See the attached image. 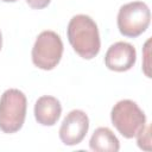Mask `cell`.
<instances>
[{
	"mask_svg": "<svg viewBox=\"0 0 152 152\" xmlns=\"http://www.w3.org/2000/svg\"><path fill=\"white\" fill-rule=\"evenodd\" d=\"M66 34L70 45L82 58L91 59L99 53L101 46L99 28L89 15H74L68 24Z\"/></svg>",
	"mask_w": 152,
	"mask_h": 152,
	"instance_id": "1",
	"label": "cell"
},
{
	"mask_svg": "<svg viewBox=\"0 0 152 152\" xmlns=\"http://www.w3.org/2000/svg\"><path fill=\"white\" fill-rule=\"evenodd\" d=\"M26 96L19 89H7L0 97V129L4 133L18 132L26 116Z\"/></svg>",
	"mask_w": 152,
	"mask_h": 152,
	"instance_id": "2",
	"label": "cell"
},
{
	"mask_svg": "<svg viewBox=\"0 0 152 152\" xmlns=\"http://www.w3.org/2000/svg\"><path fill=\"white\" fill-rule=\"evenodd\" d=\"M110 120L118 132L127 139L137 137L146 126L145 113L132 100H121L114 104L110 112Z\"/></svg>",
	"mask_w": 152,
	"mask_h": 152,
	"instance_id": "3",
	"label": "cell"
},
{
	"mask_svg": "<svg viewBox=\"0 0 152 152\" xmlns=\"http://www.w3.org/2000/svg\"><path fill=\"white\" fill-rule=\"evenodd\" d=\"M151 21L148 6L142 1H133L120 7L118 13V27L122 36L135 38L146 31Z\"/></svg>",
	"mask_w": 152,
	"mask_h": 152,
	"instance_id": "4",
	"label": "cell"
},
{
	"mask_svg": "<svg viewBox=\"0 0 152 152\" xmlns=\"http://www.w3.org/2000/svg\"><path fill=\"white\" fill-rule=\"evenodd\" d=\"M63 53L61 37L53 31H43L38 34L32 48V62L43 70H52L59 63Z\"/></svg>",
	"mask_w": 152,
	"mask_h": 152,
	"instance_id": "5",
	"label": "cell"
},
{
	"mask_svg": "<svg viewBox=\"0 0 152 152\" xmlns=\"http://www.w3.org/2000/svg\"><path fill=\"white\" fill-rule=\"evenodd\" d=\"M88 129V115L81 109H74L64 118L59 128V138L64 145L74 146L84 139Z\"/></svg>",
	"mask_w": 152,
	"mask_h": 152,
	"instance_id": "6",
	"label": "cell"
},
{
	"mask_svg": "<svg viewBox=\"0 0 152 152\" xmlns=\"http://www.w3.org/2000/svg\"><path fill=\"white\" fill-rule=\"evenodd\" d=\"M137 59L134 46L126 42H116L109 46L104 56V64L109 70L122 72L129 70Z\"/></svg>",
	"mask_w": 152,
	"mask_h": 152,
	"instance_id": "7",
	"label": "cell"
},
{
	"mask_svg": "<svg viewBox=\"0 0 152 152\" xmlns=\"http://www.w3.org/2000/svg\"><path fill=\"white\" fill-rule=\"evenodd\" d=\"M62 113L61 102L50 95L40 96L34 104V118L43 126H53Z\"/></svg>",
	"mask_w": 152,
	"mask_h": 152,
	"instance_id": "8",
	"label": "cell"
},
{
	"mask_svg": "<svg viewBox=\"0 0 152 152\" xmlns=\"http://www.w3.org/2000/svg\"><path fill=\"white\" fill-rule=\"evenodd\" d=\"M89 146L95 152H118L120 142L108 127H99L94 131Z\"/></svg>",
	"mask_w": 152,
	"mask_h": 152,
	"instance_id": "9",
	"label": "cell"
},
{
	"mask_svg": "<svg viewBox=\"0 0 152 152\" xmlns=\"http://www.w3.org/2000/svg\"><path fill=\"white\" fill-rule=\"evenodd\" d=\"M138 146L142 150H151V137H150V126H145L138 134Z\"/></svg>",
	"mask_w": 152,
	"mask_h": 152,
	"instance_id": "10",
	"label": "cell"
},
{
	"mask_svg": "<svg viewBox=\"0 0 152 152\" xmlns=\"http://www.w3.org/2000/svg\"><path fill=\"white\" fill-rule=\"evenodd\" d=\"M25 1L32 8H34V10H42V8H45L50 4L51 0H25Z\"/></svg>",
	"mask_w": 152,
	"mask_h": 152,
	"instance_id": "11",
	"label": "cell"
},
{
	"mask_svg": "<svg viewBox=\"0 0 152 152\" xmlns=\"http://www.w3.org/2000/svg\"><path fill=\"white\" fill-rule=\"evenodd\" d=\"M1 46H2V36H1V31H0V50H1Z\"/></svg>",
	"mask_w": 152,
	"mask_h": 152,
	"instance_id": "12",
	"label": "cell"
},
{
	"mask_svg": "<svg viewBox=\"0 0 152 152\" xmlns=\"http://www.w3.org/2000/svg\"><path fill=\"white\" fill-rule=\"evenodd\" d=\"M1 1H4V2H15L18 0H1Z\"/></svg>",
	"mask_w": 152,
	"mask_h": 152,
	"instance_id": "13",
	"label": "cell"
}]
</instances>
